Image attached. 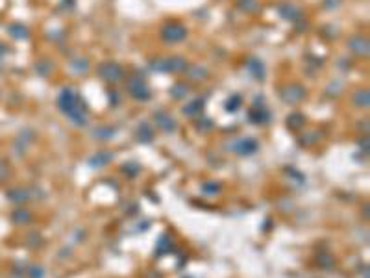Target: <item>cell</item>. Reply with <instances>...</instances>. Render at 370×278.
Listing matches in <instances>:
<instances>
[{
  "label": "cell",
  "instance_id": "1",
  "mask_svg": "<svg viewBox=\"0 0 370 278\" xmlns=\"http://www.w3.org/2000/svg\"><path fill=\"white\" fill-rule=\"evenodd\" d=\"M61 106L65 108V112H67L72 119H76L78 123H86V117H82L84 109H80V106H78V97L74 95L72 91H63Z\"/></svg>",
  "mask_w": 370,
  "mask_h": 278
}]
</instances>
